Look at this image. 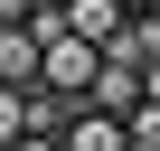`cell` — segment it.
Returning a JSON list of instances; mask_svg holds the SVG:
<instances>
[{
    "instance_id": "1",
    "label": "cell",
    "mask_w": 160,
    "mask_h": 151,
    "mask_svg": "<svg viewBox=\"0 0 160 151\" xmlns=\"http://www.w3.org/2000/svg\"><path fill=\"white\" fill-rule=\"evenodd\" d=\"M94 66H104V47H85V38H38V85L47 95H66V104H85V85H94Z\"/></svg>"
},
{
    "instance_id": "2",
    "label": "cell",
    "mask_w": 160,
    "mask_h": 151,
    "mask_svg": "<svg viewBox=\"0 0 160 151\" xmlns=\"http://www.w3.org/2000/svg\"><path fill=\"white\" fill-rule=\"evenodd\" d=\"M85 104H94V113H113V123H132V113H141V66L104 57V66H94V85H85Z\"/></svg>"
},
{
    "instance_id": "3",
    "label": "cell",
    "mask_w": 160,
    "mask_h": 151,
    "mask_svg": "<svg viewBox=\"0 0 160 151\" xmlns=\"http://www.w3.org/2000/svg\"><path fill=\"white\" fill-rule=\"evenodd\" d=\"M132 29V10L122 0H66V38H85V47H113Z\"/></svg>"
},
{
    "instance_id": "4",
    "label": "cell",
    "mask_w": 160,
    "mask_h": 151,
    "mask_svg": "<svg viewBox=\"0 0 160 151\" xmlns=\"http://www.w3.org/2000/svg\"><path fill=\"white\" fill-rule=\"evenodd\" d=\"M57 151H122V123H113V113H94V104H75V113H66V132H57Z\"/></svg>"
},
{
    "instance_id": "5",
    "label": "cell",
    "mask_w": 160,
    "mask_h": 151,
    "mask_svg": "<svg viewBox=\"0 0 160 151\" xmlns=\"http://www.w3.org/2000/svg\"><path fill=\"white\" fill-rule=\"evenodd\" d=\"M19 132H28V95H19V85H0V151H10Z\"/></svg>"
},
{
    "instance_id": "6",
    "label": "cell",
    "mask_w": 160,
    "mask_h": 151,
    "mask_svg": "<svg viewBox=\"0 0 160 151\" xmlns=\"http://www.w3.org/2000/svg\"><path fill=\"white\" fill-rule=\"evenodd\" d=\"M122 10H132V19H141V10H160V0H122Z\"/></svg>"
}]
</instances>
